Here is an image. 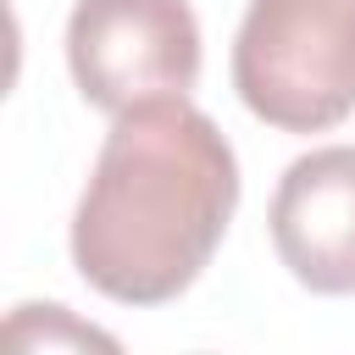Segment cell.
<instances>
[{
    "label": "cell",
    "instance_id": "cell-2",
    "mask_svg": "<svg viewBox=\"0 0 355 355\" xmlns=\"http://www.w3.org/2000/svg\"><path fill=\"white\" fill-rule=\"evenodd\" d=\"M233 89L277 133H327L355 116V0H250Z\"/></svg>",
    "mask_w": 355,
    "mask_h": 355
},
{
    "label": "cell",
    "instance_id": "cell-1",
    "mask_svg": "<svg viewBox=\"0 0 355 355\" xmlns=\"http://www.w3.org/2000/svg\"><path fill=\"white\" fill-rule=\"evenodd\" d=\"M239 211V155L189 94L111 122L72 211V266L116 305L178 300Z\"/></svg>",
    "mask_w": 355,
    "mask_h": 355
},
{
    "label": "cell",
    "instance_id": "cell-4",
    "mask_svg": "<svg viewBox=\"0 0 355 355\" xmlns=\"http://www.w3.org/2000/svg\"><path fill=\"white\" fill-rule=\"evenodd\" d=\"M272 250L311 294H355V144H322L283 166Z\"/></svg>",
    "mask_w": 355,
    "mask_h": 355
},
{
    "label": "cell",
    "instance_id": "cell-3",
    "mask_svg": "<svg viewBox=\"0 0 355 355\" xmlns=\"http://www.w3.org/2000/svg\"><path fill=\"white\" fill-rule=\"evenodd\" d=\"M67 67L89 105L122 116L200 83V22L189 0H78Z\"/></svg>",
    "mask_w": 355,
    "mask_h": 355
}]
</instances>
